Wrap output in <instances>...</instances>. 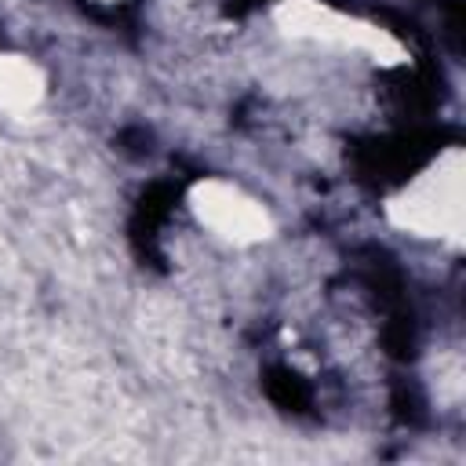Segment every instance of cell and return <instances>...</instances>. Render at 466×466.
I'll list each match as a JSON object with an SVG mask.
<instances>
[{"label": "cell", "instance_id": "6da1fadb", "mask_svg": "<svg viewBox=\"0 0 466 466\" xmlns=\"http://www.w3.org/2000/svg\"><path fill=\"white\" fill-rule=\"evenodd\" d=\"M462 178H466V153L459 146H448L386 200V218L400 233H411L419 240H444L459 248L462 208H466Z\"/></svg>", "mask_w": 466, "mask_h": 466}, {"label": "cell", "instance_id": "7a4b0ae2", "mask_svg": "<svg viewBox=\"0 0 466 466\" xmlns=\"http://www.w3.org/2000/svg\"><path fill=\"white\" fill-rule=\"evenodd\" d=\"M273 22L284 36L291 40H309V44H324V47H339V51H353V55H368L379 66H400L408 62L404 44L357 15H346L324 0H280L273 7Z\"/></svg>", "mask_w": 466, "mask_h": 466}, {"label": "cell", "instance_id": "3957f363", "mask_svg": "<svg viewBox=\"0 0 466 466\" xmlns=\"http://www.w3.org/2000/svg\"><path fill=\"white\" fill-rule=\"evenodd\" d=\"M193 218L233 248H251L273 237V215L262 200L229 178H197L186 193Z\"/></svg>", "mask_w": 466, "mask_h": 466}, {"label": "cell", "instance_id": "277c9868", "mask_svg": "<svg viewBox=\"0 0 466 466\" xmlns=\"http://www.w3.org/2000/svg\"><path fill=\"white\" fill-rule=\"evenodd\" d=\"M47 98V76L44 69L18 51H0V113L7 116H29Z\"/></svg>", "mask_w": 466, "mask_h": 466}, {"label": "cell", "instance_id": "5b68a950", "mask_svg": "<svg viewBox=\"0 0 466 466\" xmlns=\"http://www.w3.org/2000/svg\"><path fill=\"white\" fill-rule=\"evenodd\" d=\"M98 4H116V0H98Z\"/></svg>", "mask_w": 466, "mask_h": 466}]
</instances>
